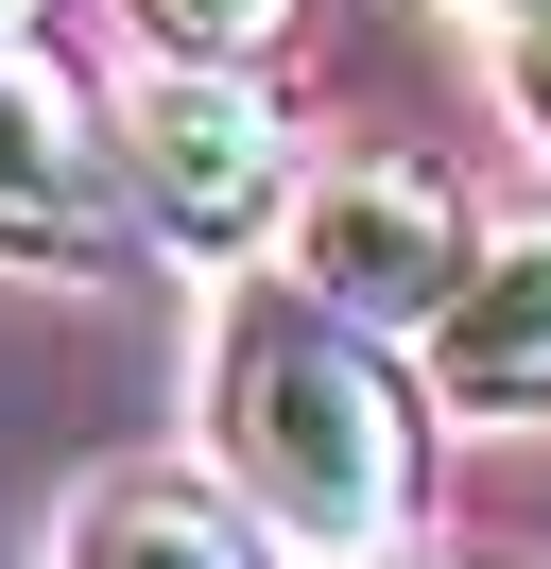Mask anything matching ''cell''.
<instances>
[{
	"label": "cell",
	"instance_id": "obj_1",
	"mask_svg": "<svg viewBox=\"0 0 551 569\" xmlns=\"http://www.w3.org/2000/svg\"><path fill=\"white\" fill-rule=\"evenodd\" d=\"M207 431H224L241 500L293 535H328V552H379V535L413 518V415L397 380H379V346L344 311H310V293H241L224 346H207Z\"/></svg>",
	"mask_w": 551,
	"mask_h": 569
},
{
	"label": "cell",
	"instance_id": "obj_6",
	"mask_svg": "<svg viewBox=\"0 0 551 569\" xmlns=\"http://www.w3.org/2000/svg\"><path fill=\"white\" fill-rule=\"evenodd\" d=\"M52 569H276V552H259V518L207 500V483H103V500L52 518Z\"/></svg>",
	"mask_w": 551,
	"mask_h": 569
},
{
	"label": "cell",
	"instance_id": "obj_5",
	"mask_svg": "<svg viewBox=\"0 0 551 569\" xmlns=\"http://www.w3.org/2000/svg\"><path fill=\"white\" fill-rule=\"evenodd\" d=\"M103 224H121V190H103L87 104L0 52V259H103Z\"/></svg>",
	"mask_w": 551,
	"mask_h": 569
},
{
	"label": "cell",
	"instance_id": "obj_9",
	"mask_svg": "<svg viewBox=\"0 0 551 569\" xmlns=\"http://www.w3.org/2000/svg\"><path fill=\"white\" fill-rule=\"evenodd\" d=\"M18 18H34V0H0V36H18Z\"/></svg>",
	"mask_w": 551,
	"mask_h": 569
},
{
	"label": "cell",
	"instance_id": "obj_8",
	"mask_svg": "<svg viewBox=\"0 0 551 569\" xmlns=\"http://www.w3.org/2000/svg\"><path fill=\"white\" fill-rule=\"evenodd\" d=\"M517 87H534V121H551V0H534V52H517Z\"/></svg>",
	"mask_w": 551,
	"mask_h": 569
},
{
	"label": "cell",
	"instance_id": "obj_7",
	"mask_svg": "<svg viewBox=\"0 0 551 569\" xmlns=\"http://www.w3.org/2000/svg\"><path fill=\"white\" fill-rule=\"evenodd\" d=\"M138 18H156V52H190V70H241V52H276L293 0H138Z\"/></svg>",
	"mask_w": 551,
	"mask_h": 569
},
{
	"label": "cell",
	"instance_id": "obj_2",
	"mask_svg": "<svg viewBox=\"0 0 551 569\" xmlns=\"http://www.w3.org/2000/svg\"><path fill=\"white\" fill-rule=\"evenodd\" d=\"M448 277H465V208H448V173H413V156H344L293 208V293L344 311V328H431Z\"/></svg>",
	"mask_w": 551,
	"mask_h": 569
},
{
	"label": "cell",
	"instance_id": "obj_3",
	"mask_svg": "<svg viewBox=\"0 0 551 569\" xmlns=\"http://www.w3.org/2000/svg\"><path fill=\"white\" fill-rule=\"evenodd\" d=\"M121 156H138V190H156V224H190V242H259V224L293 208V139H276V104H259L241 70L138 87Z\"/></svg>",
	"mask_w": 551,
	"mask_h": 569
},
{
	"label": "cell",
	"instance_id": "obj_4",
	"mask_svg": "<svg viewBox=\"0 0 551 569\" xmlns=\"http://www.w3.org/2000/svg\"><path fill=\"white\" fill-rule=\"evenodd\" d=\"M431 380L465 397V415H534L551 397V224L465 242V277L431 293Z\"/></svg>",
	"mask_w": 551,
	"mask_h": 569
}]
</instances>
